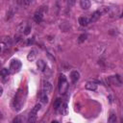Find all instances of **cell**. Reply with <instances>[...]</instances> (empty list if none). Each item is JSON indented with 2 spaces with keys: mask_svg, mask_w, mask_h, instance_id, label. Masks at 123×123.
I'll use <instances>...</instances> for the list:
<instances>
[{
  "mask_svg": "<svg viewBox=\"0 0 123 123\" xmlns=\"http://www.w3.org/2000/svg\"><path fill=\"white\" fill-rule=\"evenodd\" d=\"M51 90H52V85H51V83L45 82L44 85H43V92L45 94H47V93H50Z\"/></svg>",
  "mask_w": 123,
  "mask_h": 123,
  "instance_id": "obj_8",
  "label": "cell"
},
{
  "mask_svg": "<svg viewBox=\"0 0 123 123\" xmlns=\"http://www.w3.org/2000/svg\"><path fill=\"white\" fill-rule=\"evenodd\" d=\"M2 94H3V88L0 86V97L2 96Z\"/></svg>",
  "mask_w": 123,
  "mask_h": 123,
  "instance_id": "obj_25",
  "label": "cell"
},
{
  "mask_svg": "<svg viewBox=\"0 0 123 123\" xmlns=\"http://www.w3.org/2000/svg\"><path fill=\"white\" fill-rule=\"evenodd\" d=\"M60 108H62V107H60ZM61 112H62V114H66V113H67V105H66V104H63V105H62V110H61Z\"/></svg>",
  "mask_w": 123,
  "mask_h": 123,
  "instance_id": "obj_21",
  "label": "cell"
},
{
  "mask_svg": "<svg viewBox=\"0 0 123 123\" xmlns=\"http://www.w3.org/2000/svg\"><path fill=\"white\" fill-rule=\"evenodd\" d=\"M62 99H60V98H58V99H56V101L54 102V108L56 109V110H58L61 106H62Z\"/></svg>",
  "mask_w": 123,
  "mask_h": 123,
  "instance_id": "obj_18",
  "label": "cell"
},
{
  "mask_svg": "<svg viewBox=\"0 0 123 123\" xmlns=\"http://www.w3.org/2000/svg\"><path fill=\"white\" fill-rule=\"evenodd\" d=\"M109 123H117V118H116V115L114 113H111L110 114V117H109Z\"/></svg>",
  "mask_w": 123,
  "mask_h": 123,
  "instance_id": "obj_15",
  "label": "cell"
},
{
  "mask_svg": "<svg viewBox=\"0 0 123 123\" xmlns=\"http://www.w3.org/2000/svg\"><path fill=\"white\" fill-rule=\"evenodd\" d=\"M37 52H36V50H31L30 52H29V54H28V56H27V59H28V61H30V62H32V61H34L35 59H36V56H37V54H36Z\"/></svg>",
  "mask_w": 123,
  "mask_h": 123,
  "instance_id": "obj_13",
  "label": "cell"
},
{
  "mask_svg": "<svg viewBox=\"0 0 123 123\" xmlns=\"http://www.w3.org/2000/svg\"><path fill=\"white\" fill-rule=\"evenodd\" d=\"M89 22H90V20H89L87 17H86V16H81V17H79V23H80L81 26H87Z\"/></svg>",
  "mask_w": 123,
  "mask_h": 123,
  "instance_id": "obj_9",
  "label": "cell"
},
{
  "mask_svg": "<svg viewBox=\"0 0 123 123\" xmlns=\"http://www.w3.org/2000/svg\"><path fill=\"white\" fill-rule=\"evenodd\" d=\"M3 118V115H2V113H1V111H0V119H2Z\"/></svg>",
  "mask_w": 123,
  "mask_h": 123,
  "instance_id": "obj_27",
  "label": "cell"
},
{
  "mask_svg": "<svg viewBox=\"0 0 123 123\" xmlns=\"http://www.w3.org/2000/svg\"><path fill=\"white\" fill-rule=\"evenodd\" d=\"M80 5H81V8H82V9L87 10V9L90 7V2H89L88 0H81Z\"/></svg>",
  "mask_w": 123,
  "mask_h": 123,
  "instance_id": "obj_11",
  "label": "cell"
},
{
  "mask_svg": "<svg viewBox=\"0 0 123 123\" xmlns=\"http://www.w3.org/2000/svg\"><path fill=\"white\" fill-rule=\"evenodd\" d=\"M68 89V83L66 81V77L63 74L60 75L59 78V90L62 94H64Z\"/></svg>",
  "mask_w": 123,
  "mask_h": 123,
  "instance_id": "obj_2",
  "label": "cell"
},
{
  "mask_svg": "<svg viewBox=\"0 0 123 123\" xmlns=\"http://www.w3.org/2000/svg\"><path fill=\"white\" fill-rule=\"evenodd\" d=\"M21 68V62L20 61L18 60H12L11 62V64H10V71L12 73H15L17 71H19Z\"/></svg>",
  "mask_w": 123,
  "mask_h": 123,
  "instance_id": "obj_4",
  "label": "cell"
},
{
  "mask_svg": "<svg viewBox=\"0 0 123 123\" xmlns=\"http://www.w3.org/2000/svg\"><path fill=\"white\" fill-rule=\"evenodd\" d=\"M40 100H41L42 103H47V102H48V97H47V95H46L45 93H43V94L41 95V97H40Z\"/></svg>",
  "mask_w": 123,
  "mask_h": 123,
  "instance_id": "obj_22",
  "label": "cell"
},
{
  "mask_svg": "<svg viewBox=\"0 0 123 123\" xmlns=\"http://www.w3.org/2000/svg\"><path fill=\"white\" fill-rule=\"evenodd\" d=\"M79 78H80V74H79L78 71L74 70V71L71 72V74H70V79H71V82H72V83H76V82L79 80Z\"/></svg>",
  "mask_w": 123,
  "mask_h": 123,
  "instance_id": "obj_6",
  "label": "cell"
},
{
  "mask_svg": "<svg viewBox=\"0 0 123 123\" xmlns=\"http://www.w3.org/2000/svg\"><path fill=\"white\" fill-rule=\"evenodd\" d=\"M68 123H71V122H68Z\"/></svg>",
  "mask_w": 123,
  "mask_h": 123,
  "instance_id": "obj_30",
  "label": "cell"
},
{
  "mask_svg": "<svg viewBox=\"0 0 123 123\" xmlns=\"http://www.w3.org/2000/svg\"><path fill=\"white\" fill-rule=\"evenodd\" d=\"M20 39H21V36H20V35H16V36H14V40H15V42L19 41Z\"/></svg>",
  "mask_w": 123,
  "mask_h": 123,
  "instance_id": "obj_24",
  "label": "cell"
},
{
  "mask_svg": "<svg viewBox=\"0 0 123 123\" xmlns=\"http://www.w3.org/2000/svg\"><path fill=\"white\" fill-rule=\"evenodd\" d=\"M9 73H10V70H9L8 68H3V69L0 70V76L3 77V78L7 77V76L9 75Z\"/></svg>",
  "mask_w": 123,
  "mask_h": 123,
  "instance_id": "obj_16",
  "label": "cell"
},
{
  "mask_svg": "<svg viewBox=\"0 0 123 123\" xmlns=\"http://www.w3.org/2000/svg\"><path fill=\"white\" fill-rule=\"evenodd\" d=\"M13 123H22L21 117H20V116H16V117L13 119Z\"/></svg>",
  "mask_w": 123,
  "mask_h": 123,
  "instance_id": "obj_23",
  "label": "cell"
},
{
  "mask_svg": "<svg viewBox=\"0 0 123 123\" xmlns=\"http://www.w3.org/2000/svg\"><path fill=\"white\" fill-rule=\"evenodd\" d=\"M37 69H39L40 71H44L46 68V63L43 60H38L37 62Z\"/></svg>",
  "mask_w": 123,
  "mask_h": 123,
  "instance_id": "obj_7",
  "label": "cell"
},
{
  "mask_svg": "<svg viewBox=\"0 0 123 123\" xmlns=\"http://www.w3.org/2000/svg\"><path fill=\"white\" fill-rule=\"evenodd\" d=\"M86 88L88 89V90L94 91V90L97 89V85H96L95 83H93V82H88V83H86Z\"/></svg>",
  "mask_w": 123,
  "mask_h": 123,
  "instance_id": "obj_10",
  "label": "cell"
},
{
  "mask_svg": "<svg viewBox=\"0 0 123 123\" xmlns=\"http://www.w3.org/2000/svg\"><path fill=\"white\" fill-rule=\"evenodd\" d=\"M2 42H4L7 47H10V46L12 45V40H11V38H10L9 37H3V38H2Z\"/></svg>",
  "mask_w": 123,
  "mask_h": 123,
  "instance_id": "obj_14",
  "label": "cell"
},
{
  "mask_svg": "<svg viewBox=\"0 0 123 123\" xmlns=\"http://www.w3.org/2000/svg\"><path fill=\"white\" fill-rule=\"evenodd\" d=\"M86 37H87V36H86V34H82L80 37H79V39H78V41H79V43H82V42H84L86 39Z\"/></svg>",
  "mask_w": 123,
  "mask_h": 123,
  "instance_id": "obj_19",
  "label": "cell"
},
{
  "mask_svg": "<svg viewBox=\"0 0 123 123\" xmlns=\"http://www.w3.org/2000/svg\"><path fill=\"white\" fill-rule=\"evenodd\" d=\"M23 102H24V97H23V90L22 88H19L16 92V94L14 95V98H13V107L16 111H19L23 105Z\"/></svg>",
  "mask_w": 123,
  "mask_h": 123,
  "instance_id": "obj_1",
  "label": "cell"
},
{
  "mask_svg": "<svg viewBox=\"0 0 123 123\" xmlns=\"http://www.w3.org/2000/svg\"><path fill=\"white\" fill-rule=\"evenodd\" d=\"M101 16V12L100 11H96V12H94L93 13H92V15H91V17H90V21H92V22H94V21H96L99 17Z\"/></svg>",
  "mask_w": 123,
  "mask_h": 123,
  "instance_id": "obj_12",
  "label": "cell"
},
{
  "mask_svg": "<svg viewBox=\"0 0 123 123\" xmlns=\"http://www.w3.org/2000/svg\"><path fill=\"white\" fill-rule=\"evenodd\" d=\"M1 64H2V62H1V61H0V66H1Z\"/></svg>",
  "mask_w": 123,
  "mask_h": 123,
  "instance_id": "obj_29",
  "label": "cell"
},
{
  "mask_svg": "<svg viewBox=\"0 0 123 123\" xmlns=\"http://www.w3.org/2000/svg\"><path fill=\"white\" fill-rule=\"evenodd\" d=\"M41 106L40 104H36L35 107L32 109L30 114H29V117H28V123H35L36 120H37V111L40 110Z\"/></svg>",
  "mask_w": 123,
  "mask_h": 123,
  "instance_id": "obj_3",
  "label": "cell"
},
{
  "mask_svg": "<svg viewBox=\"0 0 123 123\" xmlns=\"http://www.w3.org/2000/svg\"><path fill=\"white\" fill-rule=\"evenodd\" d=\"M15 11H16V9H14V8H10L9 9V11H8V12H7V17L8 18H11L13 14H14V12H15Z\"/></svg>",
  "mask_w": 123,
  "mask_h": 123,
  "instance_id": "obj_17",
  "label": "cell"
},
{
  "mask_svg": "<svg viewBox=\"0 0 123 123\" xmlns=\"http://www.w3.org/2000/svg\"><path fill=\"white\" fill-rule=\"evenodd\" d=\"M51 123H59V122H58V121H57V120H53V121H52V122H51Z\"/></svg>",
  "mask_w": 123,
  "mask_h": 123,
  "instance_id": "obj_26",
  "label": "cell"
},
{
  "mask_svg": "<svg viewBox=\"0 0 123 123\" xmlns=\"http://www.w3.org/2000/svg\"><path fill=\"white\" fill-rule=\"evenodd\" d=\"M31 33V26H26V28H24L23 29V34L25 35V36H28L29 34Z\"/></svg>",
  "mask_w": 123,
  "mask_h": 123,
  "instance_id": "obj_20",
  "label": "cell"
},
{
  "mask_svg": "<svg viewBox=\"0 0 123 123\" xmlns=\"http://www.w3.org/2000/svg\"><path fill=\"white\" fill-rule=\"evenodd\" d=\"M42 17H43V12H42L41 9L38 10V11H37V12H35V14H34V20H35L37 23H39V22L42 20Z\"/></svg>",
  "mask_w": 123,
  "mask_h": 123,
  "instance_id": "obj_5",
  "label": "cell"
},
{
  "mask_svg": "<svg viewBox=\"0 0 123 123\" xmlns=\"http://www.w3.org/2000/svg\"><path fill=\"white\" fill-rule=\"evenodd\" d=\"M1 51H2V46L0 45V53H1Z\"/></svg>",
  "mask_w": 123,
  "mask_h": 123,
  "instance_id": "obj_28",
  "label": "cell"
}]
</instances>
